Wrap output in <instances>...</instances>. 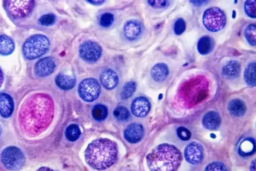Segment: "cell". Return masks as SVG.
<instances>
[{"label": "cell", "instance_id": "6da1fadb", "mask_svg": "<svg viewBox=\"0 0 256 171\" xmlns=\"http://www.w3.org/2000/svg\"><path fill=\"white\" fill-rule=\"evenodd\" d=\"M54 112V102L49 95L37 93L29 96L23 103L18 113L21 130L29 137L40 135L52 124Z\"/></svg>", "mask_w": 256, "mask_h": 171}, {"label": "cell", "instance_id": "7a4b0ae2", "mask_svg": "<svg viewBox=\"0 0 256 171\" xmlns=\"http://www.w3.org/2000/svg\"><path fill=\"white\" fill-rule=\"evenodd\" d=\"M118 156L117 144L111 140L100 138L92 141L85 153L87 164L97 170H104L111 167Z\"/></svg>", "mask_w": 256, "mask_h": 171}, {"label": "cell", "instance_id": "3957f363", "mask_svg": "<svg viewBox=\"0 0 256 171\" xmlns=\"http://www.w3.org/2000/svg\"><path fill=\"white\" fill-rule=\"evenodd\" d=\"M150 171H177L183 156L175 146L162 144L155 147L146 157Z\"/></svg>", "mask_w": 256, "mask_h": 171}, {"label": "cell", "instance_id": "277c9868", "mask_svg": "<svg viewBox=\"0 0 256 171\" xmlns=\"http://www.w3.org/2000/svg\"><path fill=\"white\" fill-rule=\"evenodd\" d=\"M208 83L204 78H195L185 82L180 90V96L188 105H195L207 96Z\"/></svg>", "mask_w": 256, "mask_h": 171}, {"label": "cell", "instance_id": "5b68a950", "mask_svg": "<svg viewBox=\"0 0 256 171\" xmlns=\"http://www.w3.org/2000/svg\"><path fill=\"white\" fill-rule=\"evenodd\" d=\"M50 41L42 34H36L28 38L22 46V53L27 60L38 59L45 54L49 50Z\"/></svg>", "mask_w": 256, "mask_h": 171}, {"label": "cell", "instance_id": "8992f818", "mask_svg": "<svg viewBox=\"0 0 256 171\" xmlns=\"http://www.w3.org/2000/svg\"><path fill=\"white\" fill-rule=\"evenodd\" d=\"M1 160L4 166L11 171H18L25 165L24 154L19 148L9 146L5 148L1 154Z\"/></svg>", "mask_w": 256, "mask_h": 171}, {"label": "cell", "instance_id": "52a82bcc", "mask_svg": "<svg viewBox=\"0 0 256 171\" xmlns=\"http://www.w3.org/2000/svg\"><path fill=\"white\" fill-rule=\"evenodd\" d=\"M226 21L225 13L218 7L210 8L204 13L203 24L210 32H216L223 29L226 24Z\"/></svg>", "mask_w": 256, "mask_h": 171}, {"label": "cell", "instance_id": "ba28073f", "mask_svg": "<svg viewBox=\"0 0 256 171\" xmlns=\"http://www.w3.org/2000/svg\"><path fill=\"white\" fill-rule=\"evenodd\" d=\"M3 5L7 13L12 18L20 19L28 16L32 12L35 1L32 0L26 1H13L7 0L3 2Z\"/></svg>", "mask_w": 256, "mask_h": 171}, {"label": "cell", "instance_id": "9c48e42d", "mask_svg": "<svg viewBox=\"0 0 256 171\" xmlns=\"http://www.w3.org/2000/svg\"><path fill=\"white\" fill-rule=\"evenodd\" d=\"M78 91L79 96L83 101L92 102L99 97L101 87L96 79L87 78L81 82Z\"/></svg>", "mask_w": 256, "mask_h": 171}, {"label": "cell", "instance_id": "30bf717a", "mask_svg": "<svg viewBox=\"0 0 256 171\" xmlns=\"http://www.w3.org/2000/svg\"><path fill=\"white\" fill-rule=\"evenodd\" d=\"M81 58L86 62L93 63L101 58L102 49L97 43L92 41H86L82 43L79 48Z\"/></svg>", "mask_w": 256, "mask_h": 171}, {"label": "cell", "instance_id": "8fae6325", "mask_svg": "<svg viewBox=\"0 0 256 171\" xmlns=\"http://www.w3.org/2000/svg\"><path fill=\"white\" fill-rule=\"evenodd\" d=\"M56 67L54 59L51 57H46L36 63L34 71L37 76L39 77H46L54 72Z\"/></svg>", "mask_w": 256, "mask_h": 171}, {"label": "cell", "instance_id": "7c38bea8", "mask_svg": "<svg viewBox=\"0 0 256 171\" xmlns=\"http://www.w3.org/2000/svg\"><path fill=\"white\" fill-rule=\"evenodd\" d=\"M184 156L186 160L190 164H198L203 159V148L199 143L195 142H192L186 147Z\"/></svg>", "mask_w": 256, "mask_h": 171}, {"label": "cell", "instance_id": "4fadbf2b", "mask_svg": "<svg viewBox=\"0 0 256 171\" xmlns=\"http://www.w3.org/2000/svg\"><path fill=\"white\" fill-rule=\"evenodd\" d=\"M123 32L126 38L131 41L138 39L143 32L141 23L137 20L127 21L123 27Z\"/></svg>", "mask_w": 256, "mask_h": 171}, {"label": "cell", "instance_id": "5bb4252c", "mask_svg": "<svg viewBox=\"0 0 256 171\" xmlns=\"http://www.w3.org/2000/svg\"><path fill=\"white\" fill-rule=\"evenodd\" d=\"M151 109L149 101L144 97L136 98L132 102L131 111L137 117H144L147 116Z\"/></svg>", "mask_w": 256, "mask_h": 171}, {"label": "cell", "instance_id": "9a60e30c", "mask_svg": "<svg viewBox=\"0 0 256 171\" xmlns=\"http://www.w3.org/2000/svg\"><path fill=\"white\" fill-rule=\"evenodd\" d=\"M144 136V128L142 125L138 123L130 125L124 132L126 140L132 144L139 142L143 139Z\"/></svg>", "mask_w": 256, "mask_h": 171}, {"label": "cell", "instance_id": "2e32d148", "mask_svg": "<svg viewBox=\"0 0 256 171\" xmlns=\"http://www.w3.org/2000/svg\"><path fill=\"white\" fill-rule=\"evenodd\" d=\"M14 110V102L12 97L5 93H0V116L3 118L10 117Z\"/></svg>", "mask_w": 256, "mask_h": 171}, {"label": "cell", "instance_id": "e0dca14e", "mask_svg": "<svg viewBox=\"0 0 256 171\" xmlns=\"http://www.w3.org/2000/svg\"><path fill=\"white\" fill-rule=\"evenodd\" d=\"M100 81L106 89L111 90L118 85L119 77L115 71L110 69H107L102 72L100 75Z\"/></svg>", "mask_w": 256, "mask_h": 171}, {"label": "cell", "instance_id": "ac0fdd59", "mask_svg": "<svg viewBox=\"0 0 256 171\" xmlns=\"http://www.w3.org/2000/svg\"><path fill=\"white\" fill-rule=\"evenodd\" d=\"M150 74L152 79L157 83L165 81L169 75L168 66L164 63H160L153 66Z\"/></svg>", "mask_w": 256, "mask_h": 171}, {"label": "cell", "instance_id": "d6986e66", "mask_svg": "<svg viewBox=\"0 0 256 171\" xmlns=\"http://www.w3.org/2000/svg\"><path fill=\"white\" fill-rule=\"evenodd\" d=\"M202 123L206 129L210 130H215L220 126L221 118L217 112L210 111L204 116Z\"/></svg>", "mask_w": 256, "mask_h": 171}, {"label": "cell", "instance_id": "ffe728a7", "mask_svg": "<svg viewBox=\"0 0 256 171\" xmlns=\"http://www.w3.org/2000/svg\"><path fill=\"white\" fill-rule=\"evenodd\" d=\"M240 71L241 65L239 62L235 60H231L223 66L222 73L225 78L233 79L239 76Z\"/></svg>", "mask_w": 256, "mask_h": 171}, {"label": "cell", "instance_id": "44dd1931", "mask_svg": "<svg viewBox=\"0 0 256 171\" xmlns=\"http://www.w3.org/2000/svg\"><path fill=\"white\" fill-rule=\"evenodd\" d=\"M228 109L232 115L237 117L243 116L247 111L245 102L239 99H234L230 101Z\"/></svg>", "mask_w": 256, "mask_h": 171}, {"label": "cell", "instance_id": "7402d4cb", "mask_svg": "<svg viewBox=\"0 0 256 171\" xmlns=\"http://www.w3.org/2000/svg\"><path fill=\"white\" fill-rule=\"evenodd\" d=\"M57 86L63 90H69L74 88L76 84V79L74 76L60 73L55 78Z\"/></svg>", "mask_w": 256, "mask_h": 171}, {"label": "cell", "instance_id": "603a6c76", "mask_svg": "<svg viewBox=\"0 0 256 171\" xmlns=\"http://www.w3.org/2000/svg\"><path fill=\"white\" fill-rule=\"evenodd\" d=\"M215 46L214 40L209 36H205L199 39L197 49L201 55H207L213 52Z\"/></svg>", "mask_w": 256, "mask_h": 171}, {"label": "cell", "instance_id": "cb8c5ba5", "mask_svg": "<svg viewBox=\"0 0 256 171\" xmlns=\"http://www.w3.org/2000/svg\"><path fill=\"white\" fill-rule=\"evenodd\" d=\"M15 48L14 40L9 36L0 35V54L8 56L13 53Z\"/></svg>", "mask_w": 256, "mask_h": 171}, {"label": "cell", "instance_id": "d4e9b609", "mask_svg": "<svg viewBox=\"0 0 256 171\" xmlns=\"http://www.w3.org/2000/svg\"><path fill=\"white\" fill-rule=\"evenodd\" d=\"M239 153L242 157H248L254 154L256 143L254 139L247 138L243 140L239 146Z\"/></svg>", "mask_w": 256, "mask_h": 171}, {"label": "cell", "instance_id": "484cf974", "mask_svg": "<svg viewBox=\"0 0 256 171\" xmlns=\"http://www.w3.org/2000/svg\"><path fill=\"white\" fill-rule=\"evenodd\" d=\"M256 64L255 62L249 63L246 68L244 78L248 85L255 87L256 83Z\"/></svg>", "mask_w": 256, "mask_h": 171}, {"label": "cell", "instance_id": "4316f807", "mask_svg": "<svg viewBox=\"0 0 256 171\" xmlns=\"http://www.w3.org/2000/svg\"><path fill=\"white\" fill-rule=\"evenodd\" d=\"M81 132L78 125L71 124L66 129L65 135L67 139L71 142L77 140L81 135Z\"/></svg>", "mask_w": 256, "mask_h": 171}, {"label": "cell", "instance_id": "83f0119b", "mask_svg": "<svg viewBox=\"0 0 256 171\" xmlns=\"http://www.w3.org/2000/svg\"><path fill=\"white\" fill-rule=\"evenodd\" d=\"M108 109L104 105L97 104L94 106L92 111L93 118L97 121H102L108 116Z\"/></svg>", "mask_w": 256, "mask_h": 171}, {"label": "cell", "instance_id": "f1b7e54d", "mask_svg": "<svg viewBox=\"0 0 256 171\" xmlns=\"http://www.w3.org/2000/svg\"><path fill=\"white\" fill-rule=\"evenodd\" d=\"M245 38L248 43L253 46L256 45V25L252 24L248 25L244 32Z\"/></svg>", "mask_w": 256, "mask_h": 171}, {"label": "cell", "instance_id": "f546056e", "mask_svg": "<svg viewBox=\"0 0 256 171\" xmlns=\"http://www.w3.org/2000/svg\"><path fill=\"white\" fill-rule=\"evenodd\" d=\"M136 83L134 81H130L126 83L123 86L121 97L123 100L128 99L130 98L135 92Z\"/></svg>", "mask_w": 256, "mask_h": 171}, {"label": "cell", "instance_id": "4dcf8cb0", "mask_svg": "<svg viewBox=\"0 0 256 171\" xmlns=\"http://www.w3.org/2000/svg\"><path fill=\"white\" fill-rule=\"evenodd\" d=\"M113 115L118 121H126L130 118V113L126 107L119 106L114 110Z\"/></svg>", "mask_w": 256, "mask_h": 171}, {"label": "cell", "instance_id": "1f68e13d", "mask_svg": "<svg viewBox=\"0 0 256 171\" xmlns=\"http://www.w3.org/2000/svg\"><path fill=\"white\" fill-rule=\"evenodd\" d=\"M114 15L110 12L103 13L100 18V25L103 28H108L112 25L114 22Z\"/></svg>", "mask_w": 256, "mask_h": 171}, {"label": "cell", "instance_id": "d6a6232c", "mask_svg": "<svg viewBox=\"0 0 256 171\" xmlns=\"http://www.w3.org/2000/svg\"><path fill=\"white\" fill-rule=\"evenodd\" d=\"M246 14L249 17L255 19L256 18V1H246L244 5Z\"/></svg>", "mask_w": 256, "mask_h": 171}, {"label": "cell", "instance_id": "836d02e7", "mask_svg": "<svg viewBox=\"0 0 256 171\" xmlns=\"http://www.w3.org/2000/svg\"><path fill=\"white\" fill-rule=\"evenodd\" d=\"M186 25L185 20L183 18H178L174 23V31L176 35H182L186 30Z\"/></svg>", "mask_w": 256, "mask_h": 171}, {"label": "cell", "instance_id": "e575fe53", "mask_svg": "<svg viewBox=\"0 0 256 171\" xmlns=\"http://www.w3.org/2000/svg\"><path fill=\"white\" fill-rule=\"evenodd\" d=\"M56 21V17L53 14H47L42 16L39 19V23L43 26L49 27L53 25Z\"/></svg>", "mask_w": 256, "mask_h": 171}, {"label": "cell", "instance_id": "d590c367", "mask_svg": "<svg viewBox=\"0 0 256 171\" xmlns=\"http://www.w3.org/2000/svg\"><path fill=\"white\" fill-rule=\"evenodd\" d=\"M205 171H228L227 167L222 163L215 162L209 164Z\"/></svg>", "mask_w": 256, "mask_h": 171}, {"label": "cell", "instance_id": "8d00e7d4", "mask_svg": "<svg viewBox=\"0 0 256 171\" xmlns=\"http://www.w3.org/2000/svg\"><path fill=\"white\" fill-rule=\"evenodd\" d=\"M177 135L181 140L185 141H188L191 137L190 131L183 127H179L177 129Z\"/></svg>", "mask_w": 256, "mask_h": 171}, {"label": "cell", "instance_id": "74e56055", "mask_svg": "<svg viewBox=\"0 0 256 171\" xmlns=\"http://www.w3.org/2000/svg\"><path fill=\"white\" fill-rule=\"evenodd\" d=\"M148 4L153 8L154 9H164L169 6L170 2L166 1V0H163V1H153L150 0L148 1Z\"/></svg>", "mask_w": 256, "mask_h": 171}, {"label": "cell", "instance_id": "f35d334b", "mask_svg": "<svg viewBox=\"0 0 256 171\" xmlns=\"http://www.w3.org/2000/svg\"><path fill=\"white\" fill-rule=\"evenodd\" d=\"M86 2L94 6H100L103 5L105 1L104 0H90V1H86Z\"/></svg>", "mask_w": 256, "mask_h": 171}, {"label": "cell", "instance_id": "ab89813d", "mask_svg": "<svg viewBox=\"0 0 256 171\" xmlns=\"http://www.w3.org/2000/svg\"><path fill=\"white\" fill-rule=\"evenodd\" d=\"M191 3L195 6H201L207 4V1H190Z\"/></svg>", "mask_w": 256, "mask_h": 171}, {"label": "cell", "instance_id": "60d3db41", "mask_svg": "<svg viewBox=\"0 0 256 171\" xmlns=\"http://www.w3.org/2000/svg\"><path fill=\"white\" fill-rule=\"evenodd\" d=\"M4 81V75L2 70L0 68V88L1 87Z\"/></svg>", "mask_w": 256, "mask_h": 171}, {"label": "cell", "instance_id": "b9f144b4", "mask_svg": "<svg viewBox=\"0 0 256 171\" xmlns=\"http://www.w3.org/2000/svg\"><path fill=\"white\" fill-rule=\"evenodd\" d=\"M36 171H55L48 167H43L39 168L38 170H37Z\"/></svg>", "mask_w": 256, "mask_h": 171}, {"label": "cell", "instance_id": "7bdbcfd3", "mask_svg": "<svg viewBox=\"0 0 256 171\" xmlns=\"http://www.w3.org/2000/svg\"><path fill=\"white\" fill-rule=\"evenodd\" d=\"M250 171H256V161L254 160L250 165Z\"/></svg>", "mask_w": 256, "mask_h": 171}, {"label": "cell", "instance_id": "ee69618b", "mask_svg": "<svg viewBox=\"0 0 256 171\" xmlns=\"http://www.w3.org/2000/svg\"><path fill=\"white\" fill-rule=\"evenodd\" d=\"M2 129L1 125H0V136H1V135L2 134Z\"/></svg>", "mask_w": 256, "mask_h": 171}]
</instances>
